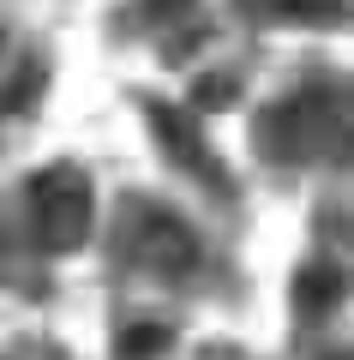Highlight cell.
<instances>
[{
    "label": "cell",
    "instance_id": "obj_1",
    "mask_svg": "<svg viewBox=\"0 0 354 360\" xmlns=\"http://www.w3.org/2000/svg\"><path fill=\"white\" fill-rule=\"evenodd\" d=\"M30 234H37L49 252H72L90 234V210H96V193H90V174L72 162H54L30 180Z\"/></svg>",
    "mask_w": 354,
    "mask_h": 360
},
{
    "label": "cell",
    "instance_id": "obj_2",
    "mask_svg": "<svg viewBox=\"0 0 354 360\" xmlns=\"http://www.w3.org/2000/svg\"><path fill=\"white\" fill-rule=\"evenodd\" d=\"M127 246H132V258H139L144 270H156V276H187V270L198 264L192 229L180 217H168L163 205H132L127 210Z\"/></svg>",
    "mask_w": 354,
    "mask_h": 360
},
{
    "label": "cell",
    "instance_id": "obj_3",
    "mask_svg": "<svg viewBox=\"0 0 354 360\" xmlns=\"http://www.w3.org/2000/svg\"><path fill=\"white\" fill-rule=\"evenodd\" d=\"M324 127H330L324 96H318V90H306V96H294V103L270 108L258 144H265V150H277V156H289V162H301V156L324 150Z\"/></svg>",
    "mask_w": 354,
    "mask_h": 360
},
{
    "label": "cell",
    "instance_id": "obj_4",
    "mask_svg": "<svg viewBox=\"0 0 354 360\" xmlns=\"http://www.w3.org/2000/svg\"><path fill=\"white\" fill-rule=\"evenodd\" d=\"M151 108V127H156V139H163V150L175 156L180 168H187L198 186H210V193H222V168H216V150L204 144V132H198V120L187 115V108H175V103H144Z\"/></svg>",
    "mask_w": 354,
    "mask_h": 360
},
{
    "label": "cell",
    "instance_id": "obj_5",
    "mask_svg": "<svg viewBox=\"0 0 354 360\" xmlns=\"http://www.w3.org/2000/svg\"><path fill=\"white\" fill-rule=\"evenodd\" d=\"M336 295H342V270H336V264H306V276L294 283V307H301L306 319L324 312Z\"/></svg>",
    "mask_w": 354,
    "mask_h": 360
},
{
    "label": "cell",
    "instance_id": "obj_6",
    "mask_svg": "<svg viewBox=\"0 0 354 360\" xmlns=\"http://www.w3.org/2000/svg\"><path fill=\"white\" fill-rule=\"evenodd\" d=\"M163 348H168L163 324H132V330L120 336V354H127V360H151V354H163Z\"/></svg>",
    "mask_w": 354,
    "mask_h": 360
},
{
    "label": "cell",
    "instance_id": "obj_7",
    "mask_svg": "<svg viewBox=\"0 0 354 360\" xmlns=\"http://www.w3.org/2000/svg\"><path fill=\"white\" fill-rule=\"evenodd\" d=\"M180 6H192V0H144L151 18H180Z\"/></svg>",
    "mask_w": 354,
    "mask_h": 360
},
{
    "label": "cell",
    "instance_id": "obj_8",
    "mask_svg": "<svg viewBox=\"0 0 354 360\" xmlns=\"http://www.w3.org/2000/svg\"><path fill=\"white\" fill-rule=\"evenodd\" d=\"M330 360H342V354H330Z\"/></svg>",
    "mask_w": 354,
    "mask_h": 360
}]
</instances>
